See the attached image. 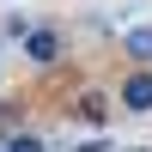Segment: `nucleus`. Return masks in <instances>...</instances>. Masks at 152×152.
<instances>
[{"instance_id":"nucleus-6","label":"nucleus","mask_w":152,"mask_h":152,"mask_svg":"<svg viewBox=\"0 0 152 152\" xmlns=\"http://www.w3.org/2000/svg\"><path fill=\"white\" fill-rule=\"evenodd\" d=\"M0 152H6V146H0Z\"/></svg>"},{"instance_id":"nucleus-5","label":"nucleus","mask_w":152,"mask_h":152,"mask_svg":"<svg viewBox=\"0 0 152 152\" xmlns=\"http://www.w3.org/2000/svg\"><path fill=\"white\" fill-rule=\"evenodd\" d=\"M6 152H49V140L43 134H12V140H0Z\"/></svg>"},{"instance_id":"nucleus-1","label":"nucleus","mask_w":152,"mask_h":152,"mask_svg":"<svg viewBox=\"0 0 152 152\" xmlns=\"http://www.w3.org/2000/svg\"><path fill=\"white\" fill-rule=\"evenodd\" d=\"M61 55H67V37H61L55 24H31V31H24V61H37V67H55Z\"/></svg>"},{"instance_id":"nucleus-2","label":"nucleus","mask_w":152,"mask_h":152,"mask_svg":"<svg viewBox=\"0 0 152 152\" xmlns=\"http://www.w3.org/2000/svg\"><path fill=\"white\" fill-rule=\"evenodd\" d=\"M122 110L152 116V73H128V79H122Z\"/></svg>"},{"instance_id":"nucleus-3","label":"nucleus","mask_w":152,"mask_h":152,"mask_svg":"<svg viewBox=\"0 0 152 152\" xmlns=\"http://www.w3.org/2000/svg\"><path fill=\"white\" fill-rule=\"evenodd\" d=\"M122 49H128L134 67H146V61H152V24H134V31L122 37Z\"/></svg>"},{"instance_id":"nucleus-4","label":"nucleus","mask_w":152,"mask_h":152,"mask_svg":"<svg viewBox=\"0 0 152 152\" xmlns=\"http://www.w3.org/2000/svg\"><path fill=\"white\" fill-rule=\"evenodd\" d=\"M104 116H110L104 91H85V97H79V122H91V128H104Z\"/></svg>"}]
</instances>
